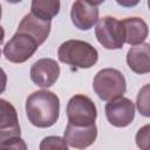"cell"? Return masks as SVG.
Segmentation results:
<instances>
[{"mask_svg": "<svg viewBox=\"0 0 150 150\" xmlns=\"http://www.w3.org/2000/svg\"><path fill=\"white\" fill-rule=\"evenodd\" d=\"M26 116L34 127H53L60 116L57 95L45 89L32 93L26 100Z\"/></svg>", "mask_w": 150, "mask_h": 150, "instance_id": "6da1fadb", "label": "cell"}, {"mask_svg": "<svg viewBox=\"0 0 150 150\" xmlns=\"http://www.w3.org/2000/svg\"><path fill=\"white\" fill-rule=\"evenodd\" d=\"M57 57L62 63L75 68L88 69L96 64L98 60V52L86 41L68 40L59 47Z\"/></svg>", "mask_w": 150, "mask_h": 150, "instance_id": "7a4b0ae2", "label": "cell"}, {"mask_svg": "<svg viewBox=\"0 0 150 150\" xmlns=\"http://www.w3.org/2000/svg\"><path fill=\"white\" fill-rule=\"evenodd\" d=\"M93 89L102 101H111L123 96L127 82L123 74L114 68H104L96 73L93 80Z\"/></svg>", "mask_w": 150, "mask_h": 150, "instance_id": "3957f363", "label": "cell"}, {"mask_svg": "<svg viewBox=\"0 0 150 150\" xmlns=\"http://www.w3.org/2000/svg\"><path fill=\"white\" fill-rule=\"evenodd\" d=\"M38 41L27 33L16 32L4 46L2 53L12 63H23L29 60L39 48Z\"/></svg>", "mask_w": 150, "mask_h": 150, "instance_id": "277c9868", "label": "cell"}, {"mask_svg": "<svg viewBox=\"0 0 150 150\" xmlns=\"http://www.w3.org/2000/svg\"><path fill=\"white\" fill-rule=\"evenodd\" d=\"M68 122L75 125L94 124L97 117V109L90 97L77 94L74 95L67 103L66 108Z\"/></svg>", "mask_w": 150, "mask_h": 150, "instance_id": "5b68a950", "label": "cell"}, {"mask_svg": "<svg viewBox=\"0 0 150 150\" xmlns=\"http://www.w3.org/2000/svg\"><path fill=\"white\" fill-rule=\"evenodd\" d=\"M95 35L98 43L105 49H121L124 45V36L121 21L114 16H103L95 27Z\"/></svg>", "mask_w": 150, "mask_h": 150, "instance_id": "8992f818", "label": "cell"}, {"mask_svg": "<svg viewBox=\"0 0 150 150\" xmlns=\"http://www.w3.org/2000/svg\"><path fill=\"white\" fill-rule=\"evenodd\" d=\"M105 117L116 128H124L132 123L135 118V104L127 97H117L105 104Z\"/></svg>", "mask_w": 150, "mask_h": 150, "instance_id": "52a82bcc", "label": "cell"}, {"mask_svg": "<svg viewBox=\"0 0 150 150\" xmlns=\"http://www.w3.org/2000/svg\"><path fill=\"white\" fill-rule=\"evenodd\" d=\"M60 71V66L55 60L45 57L32 64L29 75L33 83L38 87L49 88L57 81Z\"/></svg>", "mask_w": 150, "mask_h": 150, "instance_id": "ba28073f", "label": "cell"}, {"mask_svg": "<svg viewBox=\"0 0 150 150\" xmlns=\"http://www.w3.org/2000/svg\"><path fill=\"white\" fill-rule=\"evenodd\" d=\"M97 137V127L96 124L90 125H75L68 122L63 138L67 144L75 149H84L91 145Z\"/></svg>", "mask_w": 150, "mask_h": 150, "instance_id": "9c48e42d", "label": "cell"}, {"mask_svg": "<svg viewBox=\"0 0 150 150\" xmlns=\"http://www.w3.org/2000/svg\"><path fill=\"white\" fill-rule=\"evenodd\" d=\"M98 8L86 0H75L70 9L73 25L80 30H89L98 21Z\"/></svg>", "mask_w": 150, "mask_h": 150, "instance_id": "30bf717a", "label": "cell"}, {"mask_svg": "<svg viewBox=\"0 0 150 150\" xmlns=\"http://www.w3.org/2000/svg\"><path fill=\"white\" fill-rule=\"evenodd\" d=\"M21 134L18 112L12 103L6 100H0V141L5 142L13 137H19Z\"/></svg>", "mask_w": 150, "mask_h": 150, "instance_id": "8fae6325", "label": "cell"}, {"mask_svg": "<svg viewBox=\"0 0 150 150\" xmlns=\"http://www.w3.org/2000/svg\"><path fill=\"white\" fill-rule=\"evenodd\" d=\"M50 28H52L50 21L40 19V18L35 16L34 14L29 13L22 18L16 32L27 33L30 36H33L38 41L39 45H42L49 36Z\"/></svg>", "mask_w": 150, "mask_h": 150, "instance_id": "7c38bea8", "label": "cell"}, {"mask_svg": "<svg viewBox=\"0 0 150 150\" xmlns=\"http://www.w3.org/2000/svg\"><path fill=\"white\" fill-rule=\"evenodd\" d=\"M124 42L130 46H137L145 41L149 34V27L146 22L137 16L127 18L121 21Z\"/></svg>", "mask_w": 150, "mask_h": 150, "instance_id": "4fadbf2b", "label": "cell"}, {"mask_svg": "<svg viewBox=\"0 0 150 150\" xmlns=\"http://www.w3.org/2000/svg\"><path fill=\"white\" fill-rule=\"evenodd\" d=\"M127 63L136 74L150 73V43L132 46L127 53Z\"/></svg>", "mask_w": 150, "mask_h": 150, "instance_id": "5bb4252c", "label": "cell"}, {"mask_svg": "<svg viewBox=\"0 0 150 150\" xmlns=\"http://www.w3.org/2000/svg\"><path fill=\"white\" fill-rule=\"evenodd\" d=\"M60 0H32L30 4V13L40 19L48 21L56 16L60 13Z\"/></svg>", "mask_w": 150, "mask_h": 150, "instance_id": "9a60e30c", "label": "cell"}, {"mask_svg": "<svg viewBox=\"0 0 150 150\" xmlns=\"http://www.w3.org/2000/svg\"><path fill=\"white\" fill-rule=\"evenodd\" d=\"M136 107L144 117H150V83L143 86L136 97Z\"/></svg>", "mask_w": 150, "mask_h": 150, "instance_id": "2e32d148", "label": "cell"}, {"mask_svg": "<svg viewBox=\"0 0 150 150\" xmlns=\"http://www.w3.org/2000/svg\"><path fill=\"white\" fill-rule=\"evenodd\" d=\"M68 146L69 145L67 144L64 138H62L60 136H47L42 139V142L40 144L41 150H47V149H63V150H67Z\"/></svg>", "mask_w": 150, "mask_h": 150, "instance_id": "e0dca14e", "label": "cell"}, {"mask_svg": "<svg viewBox=\"0 0 150 150\" xmlns=\"http://www.w3.org/2000/svg\"><path fill=\"white\" fill-rule=\"evenodd\" d=\"M136 145L141 150H150V124L143 125L135 136Z\"/></svg>", "mask_w": 150, "mask_h": 150, "instance_id": "ac0fdd59", "label": "cell"}, {"mask_svg": "<svg viewBox=\"0 0 150 150\" xmlns=\"http://www.w3.org/2000/svg\"><path fill=\"white\" fill-rule=\"evenodd\" d=\"M0 146L4 148V149H15V150H18V149H26L27 148L25 142H23V139L20 138V136L19 137L9 138V139H7L5 142H0Z\"/></svg>", "mask_w": 150, "mask_h": 150, "instance_id": "d6986e66", "label": "cell"}, {"mask_svg": "<svg viewBox=\"0 0 150 150\" xmlns=\"http://www.w3.org/2000/svg\"><path fill=\"white\" fill-rule=\"evenodd\" d=\"M141 0H116V2L122 6V7H125V8H131V7H135L139 4Z\"/></svg>", "mask_w": 150, "mask_h": 150, "instance_id": "ffe728a7", "label": "cell"}, {"mask_svg": "<svg viewBox=\"0 0 150 150\" xmlns=\"http://www.w3.org/2000/svg\"><path fill=\"white\" fill-rule=\"evenodd\" d=\"M86 1L89 2V4H91V5H94V6H98V5L103 4L105 0H86Z\"/></svg>", "mask_w": 150, "mask_h": 150, "instance_id": "44dd1931", "label": "cell"}, {"mask_svg": "<svg viewBox=\"0 0 150 150\" xmlns=\"http://www.w3.org/2000/svg\"><path fill=\"white\" fill-rule=\"evenodd\" d=\"M6 1L9 4H18V2H21L22 0H6Z\"/></svg>", "mask_w": 150, "mask_h": 150, "instance_id": "7402d4cb", "label": "cell"}, {"mask_svg": "<svg viewBox=\"0 0 150 150\" xmlns=\"http://www.w3.org/2000/svg\"><path fill=\"white\" fill-rule=\"evenodd\" d=\"M148 7H149V9H150V0H148Z\"/></svg>", "mask_w": 150, "mask_h": 150, "instance_id": "603a6c76", "label": "cell"}]
</instances>
